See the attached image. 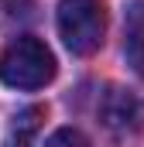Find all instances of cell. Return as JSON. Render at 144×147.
Returning <instances> with one entry per match:
<instances>
[{
  "label": "cell",
  "mask_w": 144,
  "mask_h": 147,
  "mask_svg": "<svg viewBox=\"0 0 144 147\" xmlns=\"http://www.w3.org/2000/svg\"><path fill=\"white\" fill-rule=\"evenodd\" d=\"M55 79V55L48 51L45 41L24 34L14 38L3 51H0V82L10 89H41Z\"/></svg>",
  "instance_id": "obj_1"
},
{
  "label": "cell",
  "mask_w": 144,
  "mask_h": 147,
  "mask_svg": "<svg viewBox=\"0 0 144 147\" xmlns=\"http://www.w3.org/2000/svg\"><path fill=\"white\" fill-rule=\"evenodd\" d=\"M58 34L72 55H93L103 41L100 0H58Z\"/></svg>",
  "instance_id": "obj_2"
},
{
  "label": "cell",
  "mask_w": 144,
  "mask_h": 147,
  "mask_svg": "<svg viewBox=\"0 0 144 147\" xmlns=\"http://www.w3.org/2000/svg\"><path fill=\"white\" fill-rule=\"evenodd\" d=\"M124 51L134 72L144 75V0H137L127 10V31H124Z\"/></svg>",
  "instance_id": "obj_3"
},
{
  "label": "cell",
  "mask_w": 144,
  "mask_h": 147,
  "mask_svg": "<svg viewBox=\"0 0 144 147\" xmlns=\"http://www.w3.org/2000/svg\"><path fill=\"white\" fill-rule=\"evenodd\" d=\"M103 116H107V127L113 130H134L137 127V103L127 96V92H120V89H113L107 96V106H103Z\"/></svg>",
  "instance_id": "obj_4"
},
{
  "label": "cell",
  "mask_w": 144,
  "mask_h": 147,
  "mask_svg": "<svg viewBox=\"0 0 144 147\" xmlns=\"http://www.w3.org/2000/svg\"><path fill=\"white\" fill-rule=\"evenodd\" d=\"M38 116H41V110H38V106L24 110L21 116H14V127H10L7 147H28V140L35 137V130H38Z\"/></svg>",
  "instance_id": "obj_5"
},
{
  "label": "cell",
  "mask_w": 144,
  "mask_h": 147,
  "mask_svg": "<svg viewBox=\"0 0 144 147\" xmlns=\"http://www.w3.org/2000/svg\"><path fill=\"white\" fill-rule=\"evenodd\" d=\"M45 147H86V137L79 130H72V127H62L45 140Z\"/></svg>",
  "instance_id": "obj_6"
}]
</instances>
